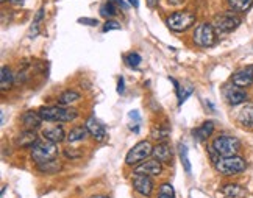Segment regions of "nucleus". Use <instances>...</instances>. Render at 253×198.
Listing matches in <instances>:
<instances>
[{
	"mask_svg": "<svg viewBox=\"0 0 253 198\" xmlns=\"http://www.w3.org/2000/svg\"><path fill=\"white\" fill-rule=\"evenodd\" d=\"M9 2H13V3H16V5H19V3H22L24 0H9Z\"/></svg>",
	"mask_w": 253,
	"mask_h": 198,
	"instance_id": "38",
	"label": "nucleus"
},
{
	"mask_svg": "<svg viewBox=\"0 0 253 198\" xmlns=\"http://www.w3.org/2000/svg\"><path fill=\"white\" fill-rule=\"evenodd\" d=\"M128 3L133 5L134 8H138V6H139V0H128Z\"/></svg>",
	"mask_w": 253,
	"mask_h": 198,
	"instance_id": "36",
	"label": "nucleus"
},
{
	"mask_svg": "<svg viewBox=\"0 0 253 198\" xmlns=\"http://www.w3.org/2000/svg\"><path fill=\"white\" fill-rule=\"evenodd\" d=\"M152 155H153V145L149 141H141V142L136 144L128 153H126L125 164L126 165H136L138 162L145 161Z\"/></svg>",
	"mask_w": 253,
	"mask_h": 198,
	"instance_id": "7",
	"label": "nucleus"
},
{
	"mask_svg": "<svg viewBox=\"0 0 253 198\" xmlns=\"http://www.w3.org/2000/svg\"><path fill=\"white\" fill-rule=\"evenodd\" d=\"M136 173H144V175H149V176H157L163 172V162L158 159H150V161H145L144 164H139L138 167L134 169Z\"/></svg>",
	"mask_w": 253,
	"mask_h": 198,
	"instance_id": "11",
	"label": "nucleus"
},
{
	"mask_svg": "<svg viewBox=\"0 0 253 198\" xmlns=\"http://www.w3.org/2000/svg\"><path fill=\"white\" fill-rule=\"evenodd\" d=\"M131 183H133V189L144 195V197H150L153 192V181L150 180L149 175H144V173H136L131 178Z\"/></svg>",
	"mask_w": 253,
	"mask_h": 198,
	"instance_id": "9",
	"label": "nucleus"
},
{
	"mask_svg": "<svg viewBox=\"0 0 253 198\" xmlns=\"http://www.w3.org/2000/svg\"><path fill=\"white\" fill-rule=\"evenodd\" d=\"M111 30H121V24L116 21H106L103 25V32H111Z\"/></svg>",
	"mask_w": 253,
	"mask_h": 198,
	"instance_id": "31",
	"label": "nucleus"
},
{
	"mask_svg": "<svg viewBox=\"0 0 253 198\" xmlns=\"http://www.w3.org/2000/svg\"><path fill=\"white\" fill-rule=\"evenodd\" d=\"M212 131H214V123L211 120H208L205 123H202V126H199L197 130H194L192 134L196 136L199 141H207L208 137L212 134Z\"/></svg>",
	"mask_w": 253,
	"mask_h": 198,
	"instance_id": "21",
	"label": "nucleus"
},
{
	"mask_svg": "<svg viewBox=\"0 0 253 198\" xmlns=\"http://www.w3.org/2000/svg\"><path fill=\"white\" fill-rule=\"evenodd\" d=\"M40 114L47 122H72L79 117V111L71 110L66 106H44L40 110Z\"/></svg>",
	"mask_w": 253,
	"mask_h": 198,
	"instance_id": "1",
	"label": "nucleus"
},
{
	"mask_svg": "<svg viewBox=\"0 0 253 198\" xmlns=\"http://www.w3.org/2000/svg\"><path fill=\"white\" fill-rule=\"evenodd\" d=\"M192 41L199 47H212L216 44V28L212 24L203 22L194 32Z\"/></svg>",
	"mask_w": 253,
	"mask_h": 198,
	"instance_id": "6",
	"label": "nucleus"
},
{
	"mask_svg": "<svg viewBox=\"0 0 253 198\" xmlns=\"http://www.w3.org/2000/svg\"><path fill=\"white\" fill-rule=\"evenodd\" d=\"M86 128H87V131H89V134L94 137L95 141L103 142L106 139V130H105V126L99 120H97L95 117H89V119H87Z\"/></svg>",
	"mask_w": 253,
	"mask_h": 198,
	"instance_id": "12",
	"label": "nucleus"
},
{
	"mask_svg": "<svg viewBox=\"0 0 253 198\" xmlns=\"http://www.w3.org/2000/svg\"><path fill=\"white\" fill-rule=\"evenodd\" d=\"M100 16L102 17H113L116 16V5L113 0H108L106 3L100 6Z\"/></svg>",
	"mask_w": 253,
	"mask_h": 198,
	"instance_id": "28",
	"label": "nucleus"
},
{
	"mask_svg": "<svg viewBox=\"0 0 253 198\" xmlns=\"http://www.w3.org/2000/svg\"><path fill=\"white\" fill-rule=\"evenodd\" d=\"M58 156V147L55 142L47 139H38V142L32 147V158L36 164L52 161Z\"/></svg>",
	"mask_w": 253,
	"mask_h": 198,
	"instance_id": "2",
	"label": "nucleus"
},
{
	"mask_svg": "<svg viewBox=\"0 0 253 198\" xmlns=\"http://www.w3.org/2000/svg\"><path fill=\"white\" fill-rule=\"evenodd\" d=\"M158 198H175V197H169V195H161V194H160V197H158Z\"/></svg>",
	"mask_w": 253,
	"mask_h": 198,
	"instance_id": "40",
	"label": "nucleus"
},
{
	"mask_svg": "<svg viewBox=\"0 0 253 198\" xmlns=\"http://www.w3.org/2000/svg\"><path fill=\"white\" fill-rule=\"evenodd\" d=\"M231 83L238 87H249L253 83V67L241 69V71L235 72L231 77Z\"/></svg>",
	"mask_w": 253,
	"mask_h": 198,
	"instance_id": "10",
	"label": "nucleus"
},
{
	"mask_svg": "<svg viewBox=\"0 0 253 198\" xmlns=\"http://www.w3.org/2000/svg\"><path fill=\"white\" fill-rule=\"evenodd\" d=\"M13 83H14V77L11 71H9L6 66H2V72H0V87H2V91L11 89Z\"/></svg>",
	"mask_w": 253,
	"mask_h": 198,
	"instance_id": "22",
	"label": "nucleus"
},
{
	"mask_svg": "<svg viewBox=\"0 0 253 198\" xmlns=\"http://www.w3.org/2000/svg\"><path fill=\"white\" fill-rule=\"evenodd\" d=\"M87 128L80 125V126H74L71 133L67 134V142H79V141H84L87 136Z\"/></svg>",
	"mask_w": 253,
	"mask_h": 198,
	"instance_id": "23",
	"label": "nucleus"
},
{
	"mask_svg": "<svg viewBox=\"0 0 253 198\" xmlns=\"http://www.w3.org/2000/svg\"><path fill=\"white\" fill-rule=\"evenodd\" d=\"M196 24V14L191 11H177L172 13L166 19V25L175 33H183Z\"/></svg>",
	"mask_w": 253,
	"mask_h": 198,
	"instance_id": "3",
	"label": "nucleus"
},
{
	"mask_svg": "<svg viewBox=\"0 0 253 198\" xmlns=\"http://www.w3.org/2000/svg\"><path fill=\"white\" fill-rule=\"evenodd\" d=\"M91 198H110V197H105V195H95V197H91Z\"/></svg>",
	"mask_w": 253,
	"mask_h": 198,
	"instance_id": "39",
	"label": "nucleus"
},
{
	"mask_svg": "<svg viewBox=\"0 0 253 198\" xmlns=\"http://www.w3.org/2000/svg\"><path fill=\"white\" fill-rule=\"evenodd\" d=\"M38 142V136L33 130H27L24 133H21L17 136L16 144L17 147H22V148H28V147H33Z\"/></svg>",
	"mask_w": 253,
	"mask_h": 198,
	"instance_id": "16",
	"label": "nucleus"
},
{
	"mask_svg": "<svg viewBox=\"0 0 253 198\" xmlns=\"http://www.w3.org/2000/svg\"><path fill=\"white\" fill-rule=\"evenodd\" d=\"M222 194L230 198H246L247 191L239 184H225L222 187Z\"/></svg>",
	"mask_w": 253,
	"mask_h": 198,
	"instance_id": "17",
	"label": "nucleus"
},
{
	"mask_svg": "<svg viewBox=\"0 0 253 198\" xmlns=\"http://www.w3.org/2000/svg\"><path fill=\"white\" fill-rule=\"evenodd\" d=\"M42 120L44 119L41 117V114L35 111H27L22 117V123L27 130H36V128H40Z\"/></svg>",
	"mask_w": 253,
	"mask_h": 198,
	"instance_id": "15",
	"label": "nucleus"
},
{
	"mask_svg": "<svg viewBox=\"0 0 253 198\" xmlns=\"http://www.w3.org/2000/svg\"><path fill=\"white\" fill-rule=\"evenodd\" d=\"M113 2H114L116 5H118V6H121L122 9H128V5H126V3L124 2V0H113Z\"/></svg>",
	"mask_w": 253,
	"mask_h": 198,
	"instance_id": "35",
	"label": "nucleus"
},
{
	"mask_svg": "<svg viewBox=\"0 0 253 198\" xmlns=\"http://www.w3.org/2000/svg\"><path fill=\"white\" fill-rule=\"evenodd\" d=\"M158 2H160V0H147L149 6H157V5H158Z\"/></svg>",
	"mask_w": 253,
	"mask_h": 198,
	"instance_id": "37",
	"label": "nucleus"
},
{
	"mask_svg": "<svg viewBox=\"0 0 253 198\" xmlns=\"http://www.w3.org/2000/svg\"><path fill=\"white\" fill-rule=\"evenodd\" d=\"M241 17L236 13H222L214 17L212 25L219 33H230L241 25Z\"/></svg>",
	"mask_w": 253,
	"mask_h": 198,
	"instance_id": "8",
	"label": "nucleus"
},
{
	"mask_svg": "<svg viewBox=\"0 0 253 198\" xmlns=\"http://www.w3.org/2000/svg\"><path fill=\"white\" fill-rule=\"evenodd\" d=\"M63 169V165L58 162L56 159H52V161H45V162H40L38 164V170L41 173H45V175H53V173H58Z\"/></svg>",
	"mask_w": 253,
	"mask_h": 198,
	"instance_id": "20",
	"label": "nucleus"
},
{
	"mask_svg": "<svg viewBox=\"0 0 253 198\" xmlns=\"http://www.w3.org/2000/svg\"><path fill=\"white\" fill-rule=\"evenodd\" d=\"M79 22L86 25H97V19H79Z\"/></svg>",
	"mask_w": 253,
	"mask_h": 198,
	"instance_id": "32",
	"label": "nucleus"
},
{
	"mask_svg": "<svg viewBox=\"0 0 253 198\" xmlns=\"http://www.w3.org/2000/svg\"><path fill=\"white\" fill-rule=\"evenodd\" d=\"M225 97H227V102L235 106V105L244 103L247 100V92L242 91V87H238V86L233 84L231 87H227Z\"/></svg>",
	"mask_w": 253,
	"mask_h": 198,
	"instance_id": "13",
	"label": "nucleus"
},
{
	"mask_svg": "<svg viewBox=\"0 0 253 198\" xmlns=\"http://www.w3.org/2000/svg\"><path fill=\"white\" fill-rule=\"evenodd\" d=\"M153 156L155 159L161 161L163 164H170L172 162V148L166 144H158L157 147H153Z\"/></svg>",
	"mask_w": 253,
	"mask_h": 198,
	"instance_id": "14",
	"label": "nucleus"
},
{
	"mask_svg": "<svg viewBox=\"0 0 253 198\" xmlns=\"http://www.w3.org/2000/svg\"><path fill=\"white\" fill-rule=\"evenodd\" d=\"M178 153H180V159L183 162L184 170H186V173H191V161L188 156V147L184 144H178Z\"/></svg>",
	"mask_w": 253,
	"mask_h": 198,
	"instance_id": "26",
	"label": "nucleus"
},
{
	"mask_svg": "<svg viewBox=\"0 0 253 198\" xmlns=\"http://www.w3.org/2000/svg\"><path fill=\"white\" fill-rule=\"evenodd\" d=\"M75 150H69V148H67V150H64V155L67 156V158H80L82 156V153H74Z\"/></svg>",
	"mask_w": 253,
	"mask_h": 198,
	"instance_id": "33",
	"label": "nucleus"
},
{
	"mask_svg": "<svg viewBox=\"0 0 253 198\" xmlns=\"http://www.w3.org/2000/svg\"><path fill=\"white\" fill-rule=\"evenodd\" d=\"M80 100V94L74 91V89H67V91H64L61 95H60V105L61 106H69L75 102Z\"/></svg>",
	"mask_w": 253,
	"mask_h": 198,
	"instance_id": "24",
	"label": "nucleus"
},
{
	"mask_svg": "<svg viewBox=\"0 0 253 198\" xmlns=\"http://www.w3.org/2000/svg\"><path fill=\"white\" fill-rule=\"evenodd\" d=\"M212 148L220 158H228V156H235L239 152L241 142L238 137L233 136H217L212 141Z\"/></svg>",
	"mask_w": 253,
	"mask_h": 198,
	"instance_id": "5",
	"label": "nucleus"
},
{
	"mask_svg": "<svg viewBox=\"0 0 253 198\" xmlns=\"http://www.w3.org/2000/svg\"><path fill=\"white\" fill-rule=\"evenodd\" d=\"M160 194L161 195H169V197H175V191H173V186L169 184V183H164L160 186Z\"/></svg>",
	"mask_w": 253,
	"mask_h": 198,
	"instance_id": "30",
	"label": "nucleus"
},
{
	"mask_svg": "<svg viewBox=\"0 0 253 198\" xmlns=\"http://www.w3.org/2000/svg\"><path fill=\"white\" fill-rule=\"evenodd\" d=\"M216 169L222 175H238L247 169V162L241 156H228V158H219L216 162Z\"/></svg>",
	"mask_w": 253,
	"mask_h": 198,
	"instance_id": "4",
	"label": "nucleus"
},
{
	"mask_svg": "<svg viewBox=\"0 0 253 198\" xmlns=\"http://www.w3.org/2000/svg\"><path fill=\"white\" fill-rule=\"evenodd\" d=\"M125 63L128 64L130 67H138L141 64V56L136 52H131L130 55L125 56Z\"/></svg>",
	"mask_w": 253,
	"mask_h": 198,
	"instance_id": "29",
	"label": "nucleus"
},
{
	"mask_svg": "<svg viewBox=\"0 0 253 198\" xmlns=\"http://www.w3.org/2000/svg\"><path fill=\"white\" fill-rule=\"evenodd\" d=\"M8 2V0H2V3H6Z\"/></svg>",
	"mask_w": 253,
	"mask_h": 198,
	"instance_id": "41",
	"label": "nucleus"
},
{
	"mask_svg": "<svg viewBox=\"0 0 253 198\" xmlns=\"http://www.w3.org/2000/svg\"><path fill=\"white\" fill-rule=\"evenodd\" d=\"M124 87H125V84H124V78L121 77L119 80H118V92H119V94H124V92H125V89H124Z\"/></svg>",
	"mask_w": 253,
	"mask_h": 198,
	"instance_id": "34",
	"label": "nucleus"
},
{
	"mask_svg": "<svg viewBox=\"0 0 253 198\" xmlns=\"http://www.w3.org/2000/svg\"><path fill=\"white\" fill-rule=\"evenodd\" d=\"M42 136H44V139L47 141H52V142H63L64 141V130H63V126H53V128H48V130H44L42 131Z\"/></svg>",
	"mask_w": 253,
	"mask_h": 198,
	"instance_id": "19",
	"label": "nucleus"
},
{
	"mask_svg": "<svg viewBox=\"0 0 253 198\" xmlns=\"http://www.w3.org/2000/svg\"><path fill=\"white\" fill-rule=\"evenodd\" d=\"M238 122L242 126H253V103L246 105L238 114Z\"/></svg>",
	"mask_w": 253,
	"mask_h": 198,
	"instance_id": "18",
	"label": "nucleus"
},
{
	"mask_svg": "<svg viewBox=\"0 0 253 198\" xmlns=\"http://www.w3.org/2000/svg\"><path fill=\"white\" fill-rule=\"evenodd\" d=\"M170 136V130L168 126H153L152 130V137L158 141H168V137Z\"/></svg>",
	"mask_w": 253,
	"mask_h": 198,
	"instance_id": "27",
	"label": "nucleus"
},
{
	"mask_svg": "<svg viewBox=\"0 0 253 198\" xmlns=\"http://www.w3.org/2000/svg\"><path fill=\"white\" fill-rule=\"evenodd\" d=\"M227 2H228V6L235 13H244L252 6L253 0H227Z\"/></svg>",
	"mask_w": 253,
	"mask_h": 198,
	"instance_id": "25",
	"label": "nucleus"
}]
</instances>
